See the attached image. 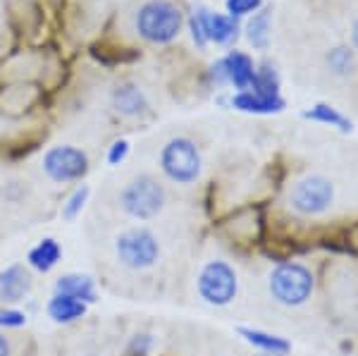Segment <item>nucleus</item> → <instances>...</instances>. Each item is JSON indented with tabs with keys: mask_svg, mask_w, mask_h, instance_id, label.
Instances as JSON below:
<instances>
[{
	"mask_svg": "<svg viewBox=\"0 0 358 356\" xmlns=\"http://www.w3.org/2000/svg\"><path fill=\"white\" fill-rule=\"evenodd\" d=\"M184 15L172 0H146L134 15V31L151 45H167L182 34Z\"/></svg>",
	"mask_w": 358,
	"mask_h": 356,
	"instance_id": "1",
	"label": "nucleus"
},
{
	"mask_svg": "<svg viewBox=\"0 0 358 356\" xmlns=\"http://www.w3.org/2000/svg\"><path fill=\"white\" fill-rule=\"evenodd\" d=\"M268 290L273 294V299L282 306H303L310 301L315 290V280L310 268H306L303 263L287 261L275 266L268 275Z\"/></svg>",
	"mask_w": 358,
	"mask_h": 356,
	"instance_id": "2",
	"label": "nucleus"
},
{
	"mask_svg": "<svg viewBox=\"0 0 358 356\" xmlns=\"http://www.w3.org/2000/svg\"><path fill=\"white\" fill-rule=\"evenodd\" d=\"M158 165L163 175L175 185L189 187L199 182L201 172H203V158L196 146L194 139L189 136H172L170 141L160 148Z\"/></svg>",
	"mask_w": 358,
	"mask_h": 356,
	"instance_id": "3",
	"label": "nucleus"
},
{
	"mask_svg": "<svg viewBox=\"0 0 358 356\" xmlns=\"http://www.w3.org/2000/svg\"><path fill=\"white\" fill-rule=\"evenodd\" d=\"M165 187L153 175H146V172L131 177L120 192V208L138 222H148L153 218H158L165 208Z\"/></svg>",
	"mask_w": 358,
	"mask_h": 356,
	"instance_id": "4",
	"label": "nucleus"
},
{
	"mask_svg": "<svg viewBox=\"0 0 358 356\" xmlns=\"http://www.w3.org/2000/svg\"><path fill=\"white\" fill-rule=\"evenodd\" d=\"M115 256L129 271H148L160 261V239L151 227L131 225L115 237Z\"/></svg>",
	"mask_w": 358,
	"mask_h": 356,
	"instance_id": "5",
	"label": "nucleus"
},
{
	"mask_svg": "<svg viewBox=\"0 0 358 356\" xmlns=\"http://www.w3.org/2000/svg\"><path fill=\"white\" fill-rule=\"evenodd\" d=\"M196 290H199L201 299L210 306H229L239 294V275L227 261L213 258L201 268L199 278H196Z\"/></svg>",
	"mask_w": 358,
	"mask_h": 356,
	"instance_id": "6",
	"label": "nucleus"
},
{
	"mask_svg": "<svg viewBox=\"0 0 358 356\" xmlns=\"http://www.w3.org/2000/svg\"><path fill=\"white\" fill-rule=\"evenodd\" d=\"M287 204L296 215H322L334 204V185L322 175H306L292 185Z\"/></svg>",
	"mask_w": 358,
	"mask_h": 356,
	"instance_id": "7",
	"label": "nucleus"
},
{
	"mask_svg": "<svg viewBox=\"0 0 358 356\" xmlns=\"http://www.w3.org/2000/svg\"><path fill=\"white\" fill-rule=\"evenodd\" d=\"M43 172L50 182L57 185H69V182H82L91 170L89 156L77 146H53L45 151V156L41 160Z\"/></svg>",
	"mask_w": 358,
	"mask_h": 356,
	"instance_id": "8",
	"label": "nucleus"
},
{
	"mask_svg": "<svg viewBox=\"0 0 358 356\" xmlns=\"http://www.w3.org/2000/svg\"><path fill=\"white\" fill-rule=\"evenodd\" d=\"M258 67L253 65L251 55L241 53V50H229L227 55L220 57L215 65L210 67V77L217 84H232L239 91H251L253 82H256Z\"/></svg>",
	"mask_w": 358,
	"mask_h": 356,
	"instance_id": "9",
	"label": "nucleus"
},
{
	"mask_svg": "<svg viewBox=\"0 0 358 356\" xmlns=\"http://www.w3.org/2000/svg\"><path fill=\"white\" fill-rule=\"evenodd\" d=\"M110 101H113L115 113L129 120L143 118V115H148V111H151V103H148L143 89L134 82H120L113 89Z\"/></svg>",
	"mask_w": 358,
	"mask_h": 356,
	"instance_id": "10",
	"label": "nucleus"
},
{
	"mask_svg": "<svg viewBox=\"0 0 358 356\" xmlns=\"http://www.w3.org/2000/svg\"><path fill=\"white\" fill-rule=\"evenodd\" d=\"M196 17H199L201 27H203L208 43L227 45V43H232L236 38V34H239V22L229 15L210 13L208 8H199L196 10Z\"/></svg>",
	"mask_w": 358,
	"mask_h": 356,
	"instance_id": "11",
	"label": "nucleus"
},
{
	"mask_svg": "<svg viewBox=\"0 0 358 356\" xmlns=\"http://www.w3.org/2000/svg\"><path fill=\"white\" fill-rule=\"evenodd\" d=\"M31 273L22 263H13L5 271H0V304L24 301L31 292Z\"/></svg>",
	"mask_w": 358,
	"mask_h": 356,
	"instance_id": "12",
	"label": "nucleus"
},
{
	"mask_svg": "<svg viewBox=\"0 0 358 356\" xmlns=\"http://www.w3.org/2000/svg\"><path fill=\"white\" fill-rule=\"evenodd\" d=\"M229 106L236 108L241 113H253V115H275L282 113L287 108V101L282 96H263L256 91H239L229 99Z\"/></svg>",
	"mask_w": 358,
	"mask_h": 356,
	"instance_id": "13",
	"label": "nucleus"
},
{
	"mask_svg": "<svg viewBox=\"0 0 358 356\" xmlns=\"http://www.w3.org/2000/svg\"><path fill=\"white\" fill-rule=\"evenodd\" d=\"M55 294L72 297V299L84 301L86 306L98 301V292H96L94 278H91V275H84V273L60 275V278L55 280Z\"/></svg>",
	"mask_w": 358,
	"mask_h": 356,
	"instance_id": "14",
	"label": "nucleus"
},
{
	"mask_svg": "<svg viewBox=\"0 0 358 356\" xmlns=\"http://www.w3.org/2000/svg\"><path fill=\"white\" fill-rule=\"evenodd\" d=\"M239 332V337L244 340L246 344H251L253 349H258V352L263 354H275V356H287L292 352V342L285 340V337L280 335H273V332L268 330H258V328H236Z\"/></svg>",
	"mask_w": 358,
	"mask_h": 356,
	"instance_id": "15",
	"label": "nucleus"
},
{
	"mask_svg": "<svg viewBox=\"0 0 358 356\" xmlns=\"http://www.w3.org/2000/svg\"><path fill=\"white\" fill-rule=\"evenodd\" d=\"M86 304L79 301V299H72V297H65V294H53L45 306L48 311V318L53 320L57 325H69V323H77L86 315Z\"/></svg>",
	"mask_w": 358,
	"mask_h": 356,
	"instance_id": "16",
	"label": "nucleus"
},
{
	"mask_svg": "<svg viewBox=\"0 0 358 356\" xmlns=\"http://www.w3.org/2000/svg\"><path fill=\"white\" fill-rule=\"evenodd\" d=\"M60 258H62L60 242L53 239V237H45L36 246H34L31 251H29L27 263L34 268V271H38V273H50L57 266V263H60Z\"/></svg>",
	"mask_w": 358,
	"mask_h": 356,
	"instance_id": "17",
	"label": "nucleus"
},
{
	"mask_svg": "<svg viewBox=\"0 0 358 356\" xmlns=\"http://www.w3.org/2000/svg\"><path fill=\"white\" fill-rule=\"evenodd\" d=\"M270 36H273V10L261 8L256 15H251L246 24V38L256 50H265L270 45Z\"/></svg>",
	"mask_w": 358,
	"mask_h": 356,
	"instance_id": "18",
	"label": "nucleus"
},
{
	"mask_svg": "<svg viewBox=\"0 0 358 356\" xmlns=\"http://www.w3.org/2000/svg\"><path fill=\"white\" fill-rule=\"evenodd\" d=\"M306 120H313V122H320V124H330V127L344 131V134H349L351 129H354V124H351L349 118H344L342 113L337 111V108H332L330 103H315L310 111L303 113Z\"/></svg>",
	"mask_w": 358,
	"mask_h": 356,
	"instance_id": "19",
	"label": "nucleus"
},
{
	"mask_svg": "<svg viewBox=\"0 0 358 356\" xmlns=\"http://www.w3.org/2000/svg\"><path fill=\"white\" fill-rule=\"evenodd\" d=\"M325 62H327V70L332 74L349 77L356 70V50L349 48V45H334V48L327 50Z\"/></svg>",
	"mask_w": 358,
	"mask_h": 356,
	"instance_id": "20",
	"label": "nucleus"
},
{
	"mask_svg": "<svg viewBox=\"0 0 358 356\" xmlns=\"http://www.w3.org/2000/svg\"><path fill=\"white\" fill-rule=\"evenodd\" d=\"M91 197V189L89 185H82V187H77L72 194H69V199L62 204V220H67V222H72V220H77L79 215H82V211H84V206H86V201H89Z\"/></svg>",
	"mask_w": 358,
	"mask_h": 356,
	"instance_id": "21",
	"label": "nucleus"
},
{
	"mask_svg": "<svg viewBox=\"0 0 358 356\" xmlns=\"http://www.w3.org/2000/svg\"><path fill=\"white\" fill-rule=\"evenodd\" d=\"M251 91H256V94H263V96H280V77H277L275 67H270V65L258 67L256 82H253Z\"/></svg>",
	"mask_w": 358,
	"mask_h": 356,
	"instance_id": "22",
	"label": "nucleus"
},
{
	"mask_svg": "<svg viewBox=\"0 0 358 356\" xmlns=\"http://www.w3.org/2000/svg\"><path fill=\"white\" fill-rule=\"evenodd\" d=\"M224 8H227L229 17L239 20V17H246V15H256L258 10L263 8V0H227Z\"/></svg>",
	"mask_w": 358,
	"mask_h": 356,
	"instance_id": "23",
	"label": "nucleus"
},
{
	"mask_svg": "<svg viewBox=\"0 0 358 356\" xmlns=\"http://www.w3.org/2000/svg\"><path fill=\"white\" fill-rule=\"evenodd\" d=\"M27 325V313L17 308H0V328L3 330H17Z\"/></svg>",
	"mask_w": 358,
	"mask_h": 356,
	"instance_id": "24",
	"label": "nucleus"
},
{
	"mask_svg": "<svg viewBox=\"0 0 358 356\" xmlns=\"http://www.w3.org/2000/svg\"><path fill=\"white\" fill-rule=\"evenodd\" d=\"M151 349H153V337L146 335V332H141V335L131 337L127 354H129V356H148V352H151Z\"/></svg>",
	"mask_w": 358,
	"mask_h": 356,
	"instance_id": "25",
	"label": "nucleus"
},
{
	"mask_svg": "<svg viewBox=\"0 0 358 356\" xmlns=\"http://www.w3.org/2000/svg\"><path fill=\"white\" fill-rule=\"evenodd\" d=\"M127 156H129V141H127V139L113 141V146L108 148V163H110V165L124 163Z\"/></svg>",
	"mask_w": 358,
	"mask_h": 356,
	"instance_id": "26",
	"label": "nucleus"
},
{
	"mask_svg": "<svg viewBox=\"0 0 358 356\" xmlns=\"http://www.w3.org/2000/svg\"><path fill=\"white\" fill-rule=\"evenodd\" d=\"M189 31H192L194 43L199 45V48H206V45H208V38H206L203 27H201V22H199V17H196V13H194L192 17H189Z\"/></svg>",
	"mask_w": 358,
	"mask_h": 356,
	"instance_id": "27",
	"label": "nucleus"
},
{
	"mask_svg": "<svg viewBox=\"0 0 358 356\" xmlns=\"http://www.w3.org/2000/svg\"><path fill=\"white\" fill-rule=\"evenodd\" d=\"M0 356H13V347H10V340L0 332Z\"/></svg>",
	"mask_w": 358,
	"mask_h": 356,
	"instance_id": "28",
	"label": "nucleus"
},
{
	"mask_svg": "<svg viewBox=\"0 0 358 356\" xmlns=\"http://www.w3.org/2000/svg\"><path fill=\"white\" fill-rule=\"evenodd\" d=\"M351 43H354V50H358V17L351 24Z\"/></svg>",
	"mask_w": 358,
	"mask_h": 356,
	"instance_id": "29",
	"label": "nucleus"
},
{
	"mask_svg": "<svg viewBox=\"0 0 358 356\" xmlns=\"http://www.w3.org/2000/svg\"><path fill=\"white\" fill-rule=\"evenodd\" d=\"M253 356H275V354H263V352H258V354H253Z\"/></svg>",
	"mask_w": 358,
	"mask_h": 356,
	"instance_id": "30",
	"label": "nucleus"
}]
</instances>
